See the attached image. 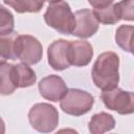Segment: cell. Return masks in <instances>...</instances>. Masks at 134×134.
I'll return each instance as SVG.
<instances>
[{
	"label": "cell",
	"instance_id": "1",
	"mask_svg": "<svg viewBox=\"0 0 134 134\" xmlns=\"http://www.w3.org/2000/svg\"><path fill=\"white\" fill-rule=\"evenodd\" d=\"M119 58L113 51L100 53L95 60L91 76L94 85L102 90H109L117 87L119 82Z\"/></svg>",
	"mask_w": 134,
	"mask_h": 134
},
{
	"label": "cell",
	"instance_id": "2",
	"mask_svg": "<svg viewBox=\"0 0 134 134\" xmlns=\"http://www.w3.org/2000/svg\"><path fill=\"white\" fill-rule=\"evenodd\" d=\"M46 24L63 35H72L76 20L69 4L65 1L50 3L44 14Z\"/></svg>",
	"mask_w": 134,
	"mask_h": 134
},
{
	"label": "cell",
	"instance_id": "3",
	"mask_svg": "<svg viewBox=\"0 0 134 134\" xmlns=\"http://www.w3.org/2000/svg\"><path fill=\"white\" fill-rule=\"evenodd\" d=\"M28 120L38 132H52L59 125V113L55 107L46 103L34 105L28 112Z\"/></svg>",
	"mask_w": 134,
	"mask_h": 134
},
{
	"label": "cell",
	"instance_id": "4",
	"mask_svg": "<svg viewBox=\"0 0 134 134\" xmlns=\"http://www.w3.org/2000/svg\"><path fill=\"white\" fill-rule=\"evenodd\" d=\"M94 105V97L87 91L81 89H68L67 93L61 99L60 107L63 112L72 115L81 116L92 109Z\"/></svg>",
	"mask_w": 134,
	"mask_h": 134
},
{
	"label": "cell",
	"instance_id": "5",
	"mask_svg": "<svg viewBox=\"0 0 134 134\" xmlns=\"http://www.w3.org/2000/svg\"><path fill=\"white\" fill-rule=\"evenodd\" d=\"M14 52L16 60L27 65H34L41 61L43 48L40 41L30 35H18L15 38Z\"/></svg>",
	"mask_w": 134,
	"mask_h": 134
},
{
	"label": "cell",
	"instance_id": "6",
	"mask_svg": "<svg viewBox=\"0 0 134 134\" xmlns=\"http://www.w3.org/2000/svg\"><path fill=\"white\" fill-rule=\"evenodd\" d=\"M100 98L104 105L118 114L126 115L134 113V92L125 91L118 87L103 90Z\"/></svg>",
	"mask_w": 134,
	"mask_h": 134
},
{
	"label": "cell",
	"instance_id": "7",
	"mask_svg": "<svg viewBox=\"0 0 134 134\" xmlns=\"http://www.w3.org/2000/svg\"><path fill=\"white\" fill-rule=\"evenodd\" d=\"M69 45L70 41L59 39L53 41L47 50L48 64L57 71L65 70L71 66L69 60Z\"/></svg>",
	"mask_w": 134,
	"mask_h": 134
},
{
	"label": "cell",
	"instance_id": "8",
	"mask_svg": "<svg viewBox=\"0 0 134 134\" xmlns=\"http://www.w3.org/2000/svg\"><path fill=\"white\" fill-rule=\"evenodd\" d=\"M39 91L45 99L50 102H59L67 93L68 88L61 76L50 74L40 81Z\"/></svg>",
	"mask_w": 134,
	"mask_h": 134
},
{
	"label": "cell",
	"instance_id": "9",
	"mask_svg": "<svg viewBox=\"0 0 134 134\" xmlns=\"http://www.w3.org/2000/svg\"><path fill=\"white\" fill-rule=\"evenodd\" d=\"M75 15V28L72 32L73 36L87 39L92 37L98 30V20L95 17V14L91 9H80L74 13Z\"/></svg>",
	"mask_w": 134,
	"mask_h": 134
},
{
	"label": "cell",
	"instance_id": "10",
	"mask_svg": "<svg viewBox=\"0 0 134 134\" xmlns=\"http://www.w3.org/2000/svg\"><path fill=\"white\" fill-rule=\"evenodd\" d=\"M93 57V48L91 44L85 40L70 41L69 60L70 64L75 67L87 66Z\"/></svg>",
	"mask_w": 134,
	"mask_h": 134
},
{
	"label": "cell",
	"instance_id": "11",
	"mask_svg": "<svg viewBox=\"0 0 134 134\" xmlns=\"http://www.w3.org/2000/svg\"><path fill=\"white\" fill-rule=\"evenodd\" d=\"M12 74L16 88H26L32 86L37 81L35 71L25 63L13 65Z\"/></svg>",
	"mask_w": 134,
	"mask_h": 134
},
{
	"label": "cell",
	"instance_id": "12",
	"mask_svg": "<svg viewBox=\"0 0 134 134\" xmlns=\"http://www.w3.org/2000/svg\"><path fill=\"white\" fill-rule=\"evenodd\" d=\"M114 127H115V120L113 116L106 112L94 114L88 124L89 131L92 134H103L113 130Z\"/></svg>",
	"mask_w": 134,
	"mask_h": 134
},
{
	"label": "cell",
	"instance_id": "13",
	"mask_svg": "<svg viewBox=\"0 0 134 134\" xmlns=\"http://www.w3.org/2000/svg\"><path fill=\"white\" fill-rule=\"evenodd\" d=\"M115 42L122 50L134 55V26L120 25L116 29Z\"/></svg>",
	"mask_w": 134,
	"mask_h": 134
},
{
	"label": "cell",
	"instance_id": "14",
	"mask_svg": "<svg viewBox=\"0 0 134 134\" xmlns=\"http://www.w3.org/2000/svg\"><path fill=\"white\" fill-rule=\"evenodd\" d=\"M95 17L99 23L106 25H112L121 20L120 10L117 3H112L103 8H95L94 10Z\"/></svg>",
	"mask_w": 134,
	"mask_h": 134
},
{
	"label": "cell",
	"instance_id": "15",
	"mask_svg": "<svg viewBox=\"0 0 134 134\" xmlns=\"http://www.w3.org/2000/svg\"><path fill=\"white\" fill-rule=\"evenodd\" d=\"M13 64L5 62L4 60L0 63V76H1V86H0V93L2 95H9L12 94L17 88L13 81L12 74Z\"/></svg>",
	"mask_w": 134,
	"mask_h": 134
},
{
	"label": "cell",
	"instance_id": "16",
	"mask_svg": "<svg viewBox=\"0 0 134 134\" xmlns=\"http://www.w3.org/2000/svg\"><path fill=\"white\" fill-rule=\"evenodd\" d=\"M5 4L13 7L17 13H38L46 0H3Z\"/></svg>",
	"mask_w": 134,
	"mask_h": 134
},
{
	"label": "cell",
	"instance_id": "17",
	"mask_svg": "<svg viewBox=\"0 0 134 134\" xmlns=\"http://www.w3.org/2000/svg\"><path fill=\"white\" fill-rule=\"evenodd\" d=\"M17 34L13 32L8 36H1L0 38V52L2 60H16L14 52V43Z\"/></svg>",
	"mask_w": 134,
	"mask_h": 134
},
{
	"label": "cell",
	"instance_id": "18",
	"mask_svg": "<svg viewBox=\"0 0 134 134\" xmlns=\"http://www.w3.org/2000/svg\"><path fill=\"white\" fill-rule=\"evenodd\" d=\"M0 32L1 36H8L14 32V17L4 6L0 8Z\"/></svg>",
	"mask_w": 134,
	"mask_h": 134
},
{
	"label": "cell",
	"instance_id": "19",
	"mask_svg": "<svg viewBox=\"0 0 134 134\" xmlns=\"http://www.w3.org/2000/svg\"><path fill=\"white\" fill-rule=\"evenodd\" d=\"M121 20L134 21V0H121L118 3Z\"/></svg>",
	"mask_w": 134,
	"mask_h": 134
},
{
	"label": "cell",
	"instance_id": "20",
	"mask_svg": "<svg viewBox=\"0 0 134 134\" xmlns=\"http://www.w3.org/2000/svg\"><path fill=\"white\" fill-rule=\"evenodd\" d=\"M114 0H88L89 4L94 8H103L113 3Z\"/></svg>",
	"mask_w": 134,
	"mask_h": 134
},
{
	"label": "cell",
	"instance_id": "21",
	"mask_svg": "<svg viewBox=\"0 0 134 134\" xmlns=\"http://www.w3.org/2000/svg\"><path fill=\"white\" fill-rule=\"evenodd\" d=\"M47 2H49V3H55V2H60V1H62V0H46Z\"/></svg>",
	"mask_w": 134,
	"mask_h": 134
}]
</instances>
